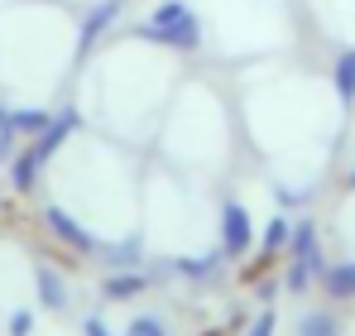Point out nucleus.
Segmentation results:
<instances>
[{
    "instance_id": "nucleus-6",
    "label": "nucleus",
    "mask_w": 355,
    "mask_h": 336,
    "mask_svg": "<svg viewBox=\"0 0 355 336\" xmlns=\"http://www.w3.org/2000/svg\"><path fill=\"white\" fill-rule=\"evenodd\" d=\"M336 96L346 106L355 101V49H346V53L336 58Z\"/></svg>"
},
{
    "instance_id": "nucleus-14",
    "label": "nucleus",
    "mask_w": 355,
    "mask_h": 336,
    "mask_svg": "<svg viewBox=\"0 0 355 336\" xmlns=\"http://www.w3.org/2000/svg\"><path fill=\"white\" fill-rule=\"evenodd\" d=\"M269 332H274V317L264 312V317H259V322H254V327H250V332H245V336H269Z\"/></svg>"
},
{
    "instance_id": "nucleus-2",
    "label": "nucleus",
    "mask_w": 355,
    "mask_h": 336,
    "mask_svg": "<svg viewBox=\"0 0 355 336\" xmlns=\"http://www.w3.org/2000/svg\"><path fill=\"white\" fill-rule=\"evenodd\" d=\"M221 245H226V255H245L254 245V226H250V212L240 202L221 207Z\"/></svg>"
},
{
    "instance_id": "nucleus-16",
    "label": "nucleus",
    "mask_w": 355,
    "mask_h": 336,
    "mask_svg": "<svg viewBox=\"0 0 355 336\" xmlns=\"http://www.w3.org/2000/svg\"><path fill=\"white\" fill-rule=\"evenodd\" d=\"M346 183H351V187H355V173H351V178H346Z\"/></svg>"
},
{
    "instance_id": "nucleus-3",
    "label": "nucleus",
    "mask_w": 355,
    "mask_h": 336,
    "mask_svg": "<svg viewBox=\"0 0 355 336\" xmlns=\"http://www.w3.org/2000/svg\"><path fill=\"white\" fill-rule=\"evenodd\" d=\"M44 221L53 226V230H58V235L67 240V245H72V250H96V240H92V230H82V226L72 221V217H67L62 207H49V212H44Z\"/></svg>"
},
{
    "instance_id": "nucleus-10",
    "label": "nucleus",
    "mask_w": 355,
    "mask_h": 336,
    "mask_svg": "<svg viewBox=\"0 0 355 336\" xmlns=\"http://www.w3.org/2000/svg\"><path fill=\"white\" fill-rule=\"evenodd\" d=\"M288 240H293V226L274 217V221H269V230H264V250H284Z\"/></svg>"
},
{
    "instance_id": "nucleus-12",
    "label": "nucleus",
    "mask_w": 355,
    "mask_h": 336,
    "mask_svg": "<svg viewBox=\"0 0 355 336\" xmlns=\"http://www.w3.org/2000/svg\"><path fill=\"white\" fill-rule=\"evenodd\" d=\"M39 159H34V154H24V159H19V164H15V187H19V192H24V187H34V173H39Z\"/></svg>"
},
{
    "instance_id": "nucleus-5",
    "label": "nucleus",
    "mask_w": 355,
    "mask_h": 336,
    "mask_svg": "<svg viewBox=\"0 0 355 336\" xmlns=\"http://www.w3.org/2000/svg\"><path fill=\"white\" fill-rule=\"evenodd\" d=\"M293 250H297V264H307V269L322 264V255H317V226H297L293 230Z\"/></svg>"
},
{
    "instance_id": "nucleus-11",
    "label": "nucleus",
    "mask_w": 355,
    "mask_h": 336,
    "mask_svg": "<svg viewBox=\"0 0 355 336\" xmlns=\"http://www.w3.org/2000/svg\"><path fill=\"white\" fill-rule=\"evenodd\" d=\"M139 288H144V279H139V274H116V279L106 283V293H111V298H135Z\"/></svg>"
},
{
    "instance_id": "nucleus-1",
    "label": "nucleus",
    "mask_w": 355,
    "mask_h": 336,
    "mask_svg": "<svg viewBox=\"0 0 355 336\" xmlns=\"http://www.w3.org/2000/svg\"><path fill=\"white\" fill-rule=\"evenodd\" d=\"M149 34L164 39V49L192 53L197 39H202V24H197V15H192V5H182V0H164V5L149 15Z\"/></svg>"
},
{
    "instance_id": "nucleus-7",
    "label": "nucleus",
    "mask_w": 355,
    "mask_h": 336,
    "mask_svg": "<svg viewBox=\"0 0 355 336\" xmlns=\"http://www.w3.org/2000/svg\"><path fill=\"white\" fill-rule=\"evenodd\" d=\"M297 336H341V322H336L331 312H307L302 327H297Z\"/></svg>"
},
{
    "instance_id": "nucleus-15",
    "label": "nucleus",
    "mask_w": 355,
    "mask_h": 336,
    "mask_svg": "<svg viewBox=\"0 0 355 336\" xmlns=\"http://www.w3.org/2000/svg\"><path fill=\"white\" fill-rule=\"evenodd\" d=\"M87 336H111V332H106V327H101V322L92 317V322H87Z\"/></svg>"
},
{
    "instance_id": "nucleus-4",
    "label": "nucleus",
    "mask_w": 355,
    "mask_h": 336,
    "mask_svg": "<svg viewBox=\"0 0 355 336\" xmlns=\"http://www.w3.org/2000/svg\"><path fill=\"white\" fill-rule=\"evenodd\" d=\"M116 15H120V0H106V5H96V10H92V19L82 24V49H92V44H96V39H101V34L116 24Z\"/></svg>"
},
{
    "instance_id": "nucleus-8",
    "label": "nucleus",
    "mask_w": 355,
    "mask_h": 336,
    "mask_svg": "<svg viewBox=\"0 0 355 336\" xmlns=\"http://www.w3.org/2000/svg\"><path fill=\"white\" fill-rule=\"evenodd\" d=\"M327 288H331L336 298H351L355 293V264H336V269L327 274Z\"/></svg>"
},
{
    "instance_id": "nucleus-13",
    "label": "nucleus",
    "mask_w": 355,
    "mask_h": 336,
    "mask_svg": "<svg viewBox=\"0 0 355 336\" xmlns=\"http://www.w3.org/2000/svg\"><path fill=\"white\" fill-rule=\"evenodd\" d=\"M125 336H164V322H159V317H135V322L125 327Z\"/></svg>"
},
{
    "instance_id": "nucleus-9",
    "label": "nucleus",
    "mask_w": 355,
    "mask_h": 336,
    "mask_svg": "<svg viewBox=\"0 0 355 336\" xmlns=\"http://www.w3.org/2000/svg\"><path fill=\"white\" fill-rule=\"evenodd\" d=\"M39 293H44L49 308H62V298H67V293H62V279H58V274H49V269L39 274Z\"/></svg>"
}]
</instances>
